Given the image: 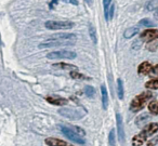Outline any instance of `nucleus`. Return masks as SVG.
I'll return each mask as SVG.
<instances>
[{
	"label": "nucleus",
	"mask_w": 158,
	"mask_h": 146,
	"mask_svg": "<svg viewBox=\"0 0 158 146\" xmlns=\"http://www.w3.org/2000/svg\"><path fill=\"white\" fill-rule=\"evenodd\" d=\"M157 131H158L157 122L148 123L147 126H145V128L143 129V131L140 134L135 135V136L132 139V144H133V146H141L147 139H148V136L153 135L154 133H156Z\"/></svg>",
	"instance_id": "nucleus-1"
},
{
	"label": "nucleus",
	"mask_w": 158,
	"mask_h": 146,
	"mask_svg": "<svg viewBox=\"0 0 158 146\" xmlns=\"http://www.w3.org/2000/svg\"><path fill=\"white\" fill-rule=\"evenodd\" d=\"M59 114L63 117L70 120L81 119L87 114L86 108L84 107H63L59 111Z\"/></svg>",
	"instance_id": "nucleus-2"
},
{
	"label": "nucleus",
	"mask_w": 158,
	"mask_h": 146,
	"mask_svg": "<svg viewBox=\"0 0 158 146\" xmlns=\"http://www.w3.org/2000/svg\"><path fill=\"white\" fill-rule=\"evenodd\" d=\"M152 98V93L149 91L146 92H142L139 95H136L135 98H133V101L131 102V105H130V111H132L133 113L135 111H139L145 106L146 102Z\"/></svg>",
	"instance_id": "nucleus-3"
},
{
	"label": "nucleus",
	"mask_w": 158,
	"mask_h": 146,
	"mask_svg": "<svg viewBox=\"0 0 158 146\" xmlns=\"http://www.w3.org/2000/svg\"><path fill=\"white\" fill-rule=\"evenodd\" d=\"M44 26L50 31H62V29H70L75 26L73 22L67 21H47Z\"/></svg>",
	"instance_id": "nucleus-4"
},
{
	"label": "nucleus",
	"mask_w": 158,
	"mask_h": 146,
	"mask_svg": "<svg viewBox=\"0 0 158 146\" xmlns=\"http://www.w3.org/2000/svg\"><path fill=\"white\" fill-rule=\"evenodd\" d=\"M61 131H62V133L67 137V139H69L70 141H73L74 143L80 144V145H85V144H86V141H85L81 136H79L78 134H76V133H75L70 128L61 126Z\"/></svg>",
	"instance_id": "nucleus-5"
},
{
	"label": "nucleus",
	"mask_w": 158,
	"mask_h": 146,
	"mask_svg": "<svg viewBox=\"0 0 158 146\" xmlns=\"http://www.w3.org/2000/svg\"><path fill=\"white\" fill-rule=\"evenodd\" d=\"M77 54L74 51H56V52H51L47 54V59L49 60H54V59H68V60H74L76 59Z\"/></svg>",
	"instance_id": "nucleus-6"
},
{
	"label": "nucleus",
	"mask_w": 158,
	"mask_h": 146,
	"mask_svg": "<svg viewBox=\"0 0 158 146\" xmlns=\"http://www.w3.org/2000/svg\"><path fill=\"white\" fill-rule=\"evenodd\" d=\"M75 41H65V40H47L46 42H42L39 44L40 49L44 48H55V47H66V46H73Z\"/></svg>",
	"instance_id": "nucleus-7"
},
{
	"label": "nucleus",
	"mask_w": 158,
	"mask_h": 146,
	"mask_svg": "<svg viewBox=\"0 0 158 146\" xmlns=\"http://www.w3.org/2000/svg\"><path fill=\"white\" fill-rule=\"evenodd\" d=\"M65 40V41H75L77 39V36L75 34L70 33H60V34H54L51 36L50 40Z\"/></svg>",
	"instance_id": "nucleus-8"
},
{
	"label": "nucleus",
	"mask_w": 158,
	"mask_h": 146,
	"mask_svg": "<svg viewBox=\"0 0 158 146\" xmlns=\"http://www.w3.org/2000/svg\"><path fill=\"white\" fill-rule=\"evenodd\" d=\"M140 38L142 40H146V41L152 42L153 40L158 39V31L157 29H147V31H143L141 34Z\"/></svg>",
	"instance_id": "nucleus-9"
},
{
	"label": "nucleus",
	"mask_w": 158,
	"mask_h": 146,
	"mask_svg": "<svg viewBox=\"0 0 158 146\" xmlns=\"http://www.w3.org/2000/svg\"><path fill=\"white\" fill-rule=\"evenodd\" d=\"M116 121H117V130H118V137L119 141H125V129H123V117L120 114H116Z\"/></svg>",
	"instance_id": "nucleus-10"
},
{
	"label": "nucleus",
	"mask_w": 158,
	"mask_h": 146,
	"mask_svg": "<svg viewBox=\"0 0 158 146\" xmlns=\"http://www.w3.org/2000/svg\"><path fill=\"white\" fill-rule=\"evenodd\" d=\"M44 142H46V144L48 146H74V145H70L67 142L55 139V137H48V139H46Z\"/></svg>",
	"instance_id": "nucleus-11"
},
{
	"label": "nucleus",
	"mask_w": 158,
	"mask_h": 146,
	"mask_svg": "<svg viewBox=\"0 0 158 146\" xmlns=\"http://www.w3.org/2000/svg\"><path fill=\"white\" fill-rule=\"evenodd\" d=\"M46 100L48 101L50 104L53 105H59V106H64L68 103V101L66 98H56V96H47Z\"/></svg>",
	"instance_id": "nucleus-12"
},
{
	"label": "nucleus",
	"mask_w": 158,
	"mask_h": 146,
	"mask_svg": "<svg viewBox=\"0 0 158 146\" xmlns=\"http://www.w3.org/2000/svg\"><path fill=\"white\" fill-rule=\"evenodd\" d=\"M152 70H153V66H152V64L148 63V62H143V63H141L138 68V73L142 75H148Z\"/></svg>",
	"instance_id": "nucleus-13"
},
{
	"label": "nucleus",
	"mask_w": 158,
	"mask_h": 146,
	"mask_svg": "<svg viewBox=\"0 0 158 146\" xmlns=\"http://www.w3.org/2000/svg\"><path fill=\"white\" fill-rule=\"evenodd\" d=\"M151 119V116L148 114H142L141 116H139L135 120V124L138 127H142L144 124H147L148 123V120Z\"/></svg>",
	"instance_id": "nucleus-14"
},
{
	"label": "nucleus",
	"mask_w": 158,
	"mask_h": 146,
	"mask_svg": "<svg viewBox=\"0 0 158 146\" xmlns=\"http://www.w3.org/2000/svg\"><path fill=\"white\" fill-rule=\"evenodd\" d=\"M101 93H102V105L103 108L106 109L108 107V94L105 86H101Z\"/></svg>",
	"instance_id": "nucleus-15"
},
{
	"label": "nucleus",
	"mask_w": 158,
	"mask_h": 146,
	"mask_svg": "<svg viewBox=\"0 0 158 146\" xmlns=\"http://www.w3.org/2000/svg\"><path fill=\"white\" fill-rule=\"evenodd\" d=\"M139 31H140V27L139 26H132V27H130V28L126 29L125 33H123V37L127 38V39H129V38L133 37L134 35H136Z\"/></svg>",
	"instance_id": "nucleus-16"
},
{
	"label": "nucleus",
	"mask_w": 158,
	"mask_h": 146,
	"mask_svg": "<svg viewBox=\"0 0 158 146\" xmlns=\"http://www.w3.org/2000/svg\"><path fill=\"white\" fill-rule=\"evenodd\" d=\"M88 33H89V36H90L91 40L93 41V44H97L98 42V38H97V29L94 28L92 24H89V28H88Z\"/></svg>",
	"instance_id": "nucleus-17"
},
{
	"label": "nucleus",
	"mask_w": 158,
	"mask_h": 146,
	"mask_svg": "<svg viewBox=\"0 0 158 146\" xmlns=\"http://www.w3.org/2000/svg\"><path fill=\"white\" fill-rule=\"evenodd\" d=\"M112 1L110 0H105L103 1V5H104V14H105V20L106 21H110V8L112 6Z\"/></svg>",
	"instance_id": "nucleus-18"
},
{
	"label": "nucleus",
	"mask_w": 158,
	"mask_h": 146,
	"mask_svg": "<svg viewBox=\"0 0 158 146\" xmlns=\"http://www.w3.org/2000/svg\"><path fill=\"white\" fill-rule=\"evenodd\" d=\"M52 67H55V68H61V69H75L77 68L75 65H69V64H66V63H55L52 65Z\"/></svg>",
	"instance_id": "nucleus-19"
},
{
	"label": "nucleus",
	"mask_w": 158,
	"mask_h": 146,
	"mask_svg": "<svg viewBox=\"0 0 158 146\" xmlns=\"http://www.w3.org/2000/svg\"><path fill=\"white\" fill-rule=\"evenodd\" d=\"M117 93H118V98L120 100L123 98V83L120 78L117 79Z\"/></svg>",
	"instance_id": "nucleus-20"
},
{
	"label": "nucleus",
	"mask_w": 158,
	"mask_h": 146,
	"mask_svg": "<svg viewBox=\"0 0 158 146\" xmlns=\"http://www.w3.org/2000/svg\"><path fill=\"white\" fill-rule=\"evenodd\" d=\"M148 111H151L153 115H158V102L157 101H153L148 104Z\"/></svg>",
	"instance_id": "nucleus-21"
},
{
	"label": "nucleus",
	"mask_w": 158,
	"mask_h": 146,
	"mask_svg": "<svg viewBox=\"0 0 158 146\" xmlns=\"http://www.w3.org/2000/svg\"><path fill=\"white\" fill-rule=\"evenodd\" d=\"M145 87H146L147 89L157 90L158 89V79H153V80H149L148 82H146Z\"/></svg>",
	"instance_id": "nucleus-22"
},
{
	"label": "nucleus",
	"mask_w": 158,
	"mask_h": 146,
	"mask_svg": "<svg viewBox=\"0 0 158 146\" xmlns=\"http://www.w3.org/2000/svg\"><path fill=\"white\" fill-rule=\"evenodd\" d=\"M85 92H86L87 96L88 98H93L95 94V90L93 87H91V86H87L86 88H85Z\"/></svg>",
	"instance_id": "nucleus-23"
},
{
	"label": "nucleus",
	"mask_w": 158,
	"mask_h": 146,
	"mask_svg": "<svg viewBox=\"0 0 158 146\" xmlns=\"http://www.w3.org/2000/svg\"><path fill=\"white\" fill-rule=\"evenodd\" d=\"M70 129H72L73 131H74L76 134H78L79 136H85L86 135V132H85L84 130H82L80 127H76V126H74V127H70Z\"/></svg>",
	"instance_id": "nucleus-24"
},
{
	"label": "nucleus",
	"mask_w": 158,
	"mask_h": 146,
	"mask_svg": "<svg viewBox=\"0 0 158 146\" xmlns=\"http://www.w3.org/2000/svg\"><path fill=\"white\" fill-rule=\"evenodd\" d=\"M140 24L143 25V26H145V27H153L154 25H155L153 21L149 20V19H143V20H141Z\"/></svg>",
	"instance_id": "nucleus-25"
},
{
	"label": "nucleus",
	"mask_w": 158,
	"mask_h": 146,
	"mask_svg": "<svg viewBox=\"0 0 158 146\" xmlns=\"http://www.w3.org/2000/svg\"><path fill=\"white\" fill-rule=\"evenodd\" d=\"M108 141H110V146H115V143H116V137H115V131L114 130H112L110 132V135H108Z\"/></svg>",
	"instance_id": "nucleus-26"
},
{
	"label": "nucleus",
	"mask_w": 158,
	"mask_h": 146,
	"mask_svg": "<svg viewBox=\"0 0 158 146\" xmlns=\"http://www.w3.org/2000/svg\"><path fill=\"white\" fill-rule=\"evenodd\" d=\"M70 77L74 79H89L88 77L84 76V75L79 74V73H76V72H70Z\"/></svg>",
	"instance_id": "nucleus-27"
},
{
	"label": "nucleus",
	"mask_w": 158,
	"mask_h": 146,
	"mask_svg": "<svg viewBox=\"0 0 158 146\" xmlns=\"http://www.w3.org/2000/svg\"><path fill=\"white\" fill-rule=\"evenodd\" d=\"M157 47H158V41L157 42H153V41H152L151 44L147 46V48H148L149 51H155L156 49H157Z\"/></svg>",
	"instance_id": "nucleus-28"
},
{
	"label": "nucleus",
	"mask_w": 158,
	"mask_h": 146,
	"mask_svg": "<svg viewBox=\"0 0 158 146\" xmlns=\"http://www.w3.org/2000/svg\"><path fill=\"white\" fill-rule=\"evenodd\" d=\"M157 142H158V136H156V137H154L153 140H151V141L147 143V146H155L156 144H157Z\"/></svg>",
	"instance_id": "nucleus-29"
},
{
	"label": "nucleus",
	"mask_w": 158,
	"mask_h": 146,
	"mask_svg": "<svg viewBox=\"0 0 158 146\" xmlns=\"http://www.w3.org/2000/svg\"><path fill=\"white\" fill-rule=\"evenodd\" d=\"M155 5H156V2H154V1H151V2L147 3L146 9L148 10V11H151V10H153L154 8H155V7H154V6H155Z\"/></svg>",
	"instance_id": "nucleus-30"
},
{
	"label": "nucleus",
	"mask_w": 158,
	"mask_h": 146,
	"mask_svg": "<svg viewBox=\"0 0 158 146\" xmlns=\"http://www.w3.org/2000/svg\"><path fill=\"white\" fill-rule=\"evenodd\" d=\"M114 16V5L112 3V6H110V20Z\"/></svg>",
	"instance_id": "nucleus-31"
},
{
	"label": "nucleus",
	"mask_w": 158,
	"mask_h": 146,
	"mask_svg": "<svg viewBox=\"0 0 158 146\" xmlns=\"http://www.w3.org/2000/svg\"><path fill=\"white\" fill-rule=\"evenodd\" d=\"M138 47H141V42L139 41V40H136V41L133 44V46H132V48H133V49H136Z\"/></svg>",
	"instance_id": "nucleus-32"
},
{
	"label": "nucleus",
	"mask_w": 158,
	"mask_h": 146,
	"mask_svg": "<svg viewBox=\"0 0 158 146\" xmlns=\"http://www.w3.org/2000/svg\"><path fill=\"white\" fill-rule=\"evenodd\" d=\"M152 72H153L154 74L157 75V76H158V65H156L155 67H153V70H152Z\"/></svg>",
	"instance_id": "nucleus-33"
},
{
	"label": "nucleus",
	"mask_w": 158,
	"mask_h": 146,
	"mask_svg": "<svg viewBox=\"0 0 158 146\" xmlns=\"http://www.w3.org/2000/svg\"><path fill=\"white\" fill-rule=\"evenodd\" d=\"M67 2H70L73 5H78V1H76V0H70V1H67Z\"/></svg>",
	"instance_id": "nucleus-34"
},
{
	"label": "nucleus",
	"mask_w": 158,
	"mask_h": 146,
	"mask_svg": "<svg viewBox=\"0 0 158 146\" xmlns=\"http://www.w3.org/2000/svg\"><path fill=\"white\" fill-rule=\"evenodd\" d=\"M155 16H156V18L158 19V10H157V11H156V13H155Z\"/></svg>",
	"instance_id": "nucleus-35"
}]
</instances>
